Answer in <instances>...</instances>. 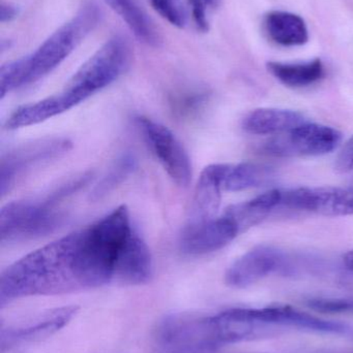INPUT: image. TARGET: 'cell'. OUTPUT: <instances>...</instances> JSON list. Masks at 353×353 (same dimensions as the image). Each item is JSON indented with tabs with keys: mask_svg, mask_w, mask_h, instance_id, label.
Here are the masks:
<instances>
[{
	"mask_svg": "<svg viewBox=\"0 0 353 353\" xmlns=\"http://www.w3.org/2000/svg\"><path fill=\"white\" fill-rule=\"evenodd\" d=\"M79 232L53 241L10 265L0 277V305L27 296L87 290L78 261Z\"/></svg>",
	"mask_w": 353,
	"mask_h": 353,
	"instance_id": "cell-1",
	"label": "cell"
},
{
	"mask_svg": "<svg viewBox=\"0 0 353 353\" xmlns=\"http://www.w3.org/2000/svg\"><path fill=\"white\" fill-rule=\"evenodd\" d=\"M102 12L86 2L66 24L52 33L29 55L4 64L0 70L1 99L21 87L32 84L55 70L99 24Z\"/></svg>",
	"mask_w": 353,
	"mask_h": 353,
	"instance_id": "cell-2",
	"label": "cell"
},
{
	"mask_svg": "<svg viewBox=\"0 0 353 353\" xmlns=\"http://www.w3.org/2000/svg\"><path fill=\"white\" fill-rule=\"evenodd\" d=\"M134 230L126 205L79 230L78 261L87 290L115 281L118 261Z\"/></svg>",
	"mask_w": 353,
	"mask_h": 353,
	"instance_id": "cell-3",
	"label": "cell"
},
{
	"mask_svg": "<svg viewBox=\"0 0 353 353\" xmlns=\"http://www.w3.org/2000/svg\"><path fill=\"white\" fill-rule=\"evenodd\" d=\"M130 43L120 35L106 41L68 81L62 94L73 108L117 80L130 63Z\"/></svg>",
	"mask_w": 353,
	"mask_h": 353,
	"instance_id": "cell-4",
	"label": "cell"
},
{
	"mask_svg": "<svg viewBox=\"0 0 353 353\" xmlns=\"http://www.w3.org/2000/svg\"><path fill=\"white\" fill-rule=\"evenodd\" d=\"M58 199L49 194L39 201H16L0 211V241L21 242L55 232L64 223V214L57 209Z\"/></svg>",
	"mask_w": 353,
	"mask_h": 353,
	"instance_id": "cell-5",
	"label": "cell"
},
{
	"mask_svg": "<svg viewBox=\"0 0 353 353\" xmlns=\"http://www.w3.org/2000/svg\"><path fill=\"white\" fill-rule=\"evenodd\" d=\"M342 141V134L331 126L305 123L274 136L263 145V151L280 159L312 157L331 153Z\"/></svg>",
	"mask_w": 353,
	"mask_h": 353,
	"instance_id": "cell-6",
	"label": "cell"
},
{
	"mask_svg": "<svg viewBox=\"0 0 353 353\" xmlns=\"http://www.w3.org/2000/svg\"><path fill=\"white\" fill-rule=\"evenodd\" d=\"M136 124L166 173L180 186H188L192 179V163L188 152L173 132L146 117L136 118Z\"/></svg>",
	"mask_w": 353,
	"mask_h": 353,
	"instance_id": "cell-7",
	"label": "cell"
},
{
	"mask_svg": "<svg viewBox=\"0 0 353 353\" xmlns=\"http://www.w3.org/2000/svg\"><path fill=\"white\" fill-rule=\"evenodd\" d=\"M72 148L66 138H45L24 143L2 155L0 165L1 194L12 188L17 178L26 170L66 154Z\"/></svg>",
	"mask_w": 353,
	"mask_h": 353,
	"instance_id": "cell-8",
	"label": "cell"
},
{
	"mask_svg": "<svg viewBox=\"0 0 353 353\" xmlns=\"http://www.w3.org/2000/svg\"><path fill=\"white\" fill-rule=\"evenodd\" d=\"M230 313L240 321L260 327H290L323 333L346 334L350 327L337 321H325L287 305H271L263 308H233Z\"/></svg>",
	"mask_w": 353,
	"mask_h": 353,
	"instance_id": "cell-9",
	"label": "cell"
},
{
	"mask_svg": "<svg viewBox=\"0 0 353 353\" xmlns=\"http://www.w3.org/2000/svg\"><path fill=\"white\" fill-rule=\"evenodd\" d=\"M281 205L332 217L353 215V187H302L282 191Z\"/></svg>",
	"mask_w": 353,
	"mask_h": 353,
	"instance_id": "cell-10",
	"label": "cell"
},
{
	"mask_svg": "<svg viewBox=\"0 0 353 353\" xmlns=\"http://www.w3.org/2000/svg\"><path fill=\"white\" fill-rule=\"evenodd\" d=\"M286 257L275 247H255L238 257L225 274V282L233 288H246L278 272H285Z\"/></svg>",
	"mask_w": 353,
	"mask_h": 353,
	"instance_id": "cell-11",
	"label": "cell"
},
{
	"mask_svg": "<svg viewBox=\"0 0 353 353\" xmlns=\"http://www.w3.org/2000/svg\"><path fill=\"white\" fill-rule=\"evenodd\" d=\"M78 307L68 306L52 309L35 315L24 323L2 327L1 352L10 350L24 344L41 341L64 329L76 316Z\"/></svg>",
	"mask_w": 353,
	"mask_h": 353,
	"instance_id": "cell-12",
	"label": "cell"
},
{
	"mask_svg": "<svg viewBox=\"0 0 353 353\" xmlns=\"http://www.w3.org/2000/svg\"><path fill=\"white\" fill-rule=\"evenodd\" d=\"M240 234L236 224L226 215L201 223L187 224L180 239L184 254L204 255L221 250Z\"/></svg>",
	"mask_w": 353,
	"mask_h": 353,
	"instance_id": "cell-13",
	"label": "cell"
},
{
	"mask_svg": "<svg viewBox=\"0 0 353 353\" xmlns=\"http://www.w3.org/2000/svg\"><path fill=\"white\" fill-rule=\"evenodd\" d=\"M230 165L215 163L203 170L195 188L188 224L201 223L216 218Z\"/></svg>",
	"mask_w": 353,
	"mask_h": 353,
	"instance_id": "cell-14",
	"label": "cell"
},
{
	"mask_svg": "<svg viewBox=\"0 0 353 353\" xmlns=\"http://www.w3.org/2000/svg\"><path fill=\"white\" fill-rule=\"evenodd\" d=\"M153 274L151 251L144 240L134 230L118 261L115 281L126 285H142L151 281Z\"/></svg>",
	"mask_w": 353,
	"mask_h": 353,
	"instance_id": "cell-15",
	"label": "cell"
},
{
	"mask_svg": "<svg viewBox=\"0 0 353 353\" xmlns=\"http://www.w3.org/2000/svg\"><path fill=\"white\" fill-rule=\"evenodd\" d=\"M304 115L292 110L263 108L245 117L242 128L249 134L277 136L305 123Z\"/></svg>",
	"mask_w": 353,
	"mask_h": 353,
	"instance_id": "cell-16",
	"label": "cell"
},
{
	"mask_svg": "<svg viewBox=\"0 0 353 353\" xmlns=\"http://www.w3.org/2000/svg\"><path fill=\"white\" fill-rule=\"evenodd\" d=\"M267 37L283 47H298L309 41V30L302 17L284 10H271L265 17Z\"/></svg>",
	"mask_w": 353,
	"mask_h": 353,
	"instance_id": "cell-17",
	"label": "cell"
},
{
	"mask_svg": "<svg viewBox=\"0 0 353 353\" xmlns=\"http://www.w3.org/2000/svg\"><path fill=\"white\" fill-rule=\"evenodd\" d=\"M281 201L282 191L273 189L254 199L231 205L224 215L229 217L242 232L263 221L276 208L281 205Z\"/></svg>",
	"mask_w": 353,
	"mask_h": 353,
	"instance_id": "cell-18",
	"label": "cell"
},
{
	"mask_svg": "<svg viewBox=\"0 0 353 353\" xmlns=\"http://www.w3.org/2000/svg\"><path fill=\"white\" fill-rule=\"evenodd\" d=\"M70 109L72 107L70 103L62 97L61 93H58L41 101L21 105L8 118L6 126L8 130H12L35 125L70 111Z\"/></svg>",
	"mask_w": 353,
	"mask_h": 353,
	"instance_id": "cell-19",
	"label": "cell"
},
{
	"mask_svg": "<svg viewBox=\"0 0 353 353\" xmlns=\"http://www.w3.org/2000/svg\"><path fill=\"white\" fill-rule=\"evenodd\" d=\"M267 70L279 82L290 88H305L316 84L325 76V65L319 58L298 63L271 61Z\"/></svg>",
	"mask_w": 353,
	"mask_h": 353,
	"instance_id": "cell-20",
	"label": "cell"
},
{
	"mask_svg": "<svg viewBox=\"0 0 353 353\" xmlns=\"http://www.w3.org/2000/svg\"><path fill=\"white\" fill-rule=\"evenodd\" d=\"M120 14L137 39L147 45L157 46L159 35L151 19L137 0H106Z\"/></svg>",
	"mask_w": 353,
	"mask_h": 353,
	"instance_id": "cell-21",
	"label": "cell"
},
{
	"mask_svg": "<svg viewBox=\"0 0 353 353\" xmlns=\"http://www.w3.org/2000/svg\"><path fill=\"white\" fill-rule=\"evenodd\" d=\"M274 179L275 171L267 165L255 163L230 165L224 182V190H248L269 184Z\"/></svg>",
	"mask_w": 353,
	"mask_h": 353,
	"instance_id": "cell-22",
	"label": "cell"
},
{
	"mask_svg": "<svg viewBox=\"0 0 353 353\" xmlns=\"http://www.w3.org/2000/svg\"><path fill=\"white\" fill-rule=\"evenodd\" d=\"M137 167V161L134 155L126 153L117 159L110 168L105 176L95 185L91 192V199L99 201L109 194L116 187L120 186Z\"/></svg>",
	"mask_w": 353,
	"mask_h": 353,
	"instance_id": "cell-23",
	"label": "cell"
},
{
	"mask_svg": "<svg viewBox=\"0 0 353 353\" xmlns=\"http://www.w3.org/2000/svg\"><path fill=\"white\" fill-rule=\"evenodd\" d=\"M209 101V94L200 89L180 91L171 99L172 109L180 117H190L198 113Z\"/></svg>",
	"mask_w": 353,
	"mask_h": 353,
	"instance_id": "cell-24",
	"label": "cell"
},
{
	"mask_svg": "<svg viewBox=\"0 0 353 353\" xmlns=\"http://www.w3.org/2000/svg\"><path fill=\"white\" fill-rule=\"evenodd\" d=\"M151 6L162 18L173 26L184 28L187 24V10L182 0H151Z\"/></svg>",
	"mask_w": 353,
	"mask_h": 353,
	"instance_id": "cell-25",
	"label": "cell"
},
{
	"mask_svg": "<svg viewBox=\"0 0 353 353\" xmlns=\"http://www.w3.org/2000/svg\"><path fill=\"white\" fill-rule=\"evenodd\" d=\"M218 0H188L193 21L201 31L209 30V16Z\"/></svg>",
	"mask_w": 353,
	"mask_h": 353,
	"instance_id": "cell-26",
	"label": "cell"
},
{
	"mask_svg": "<svg viewBox=\"0 0 353 353\" xmlns=\"http://www.w3.org/2000/svg\"><path fill=\"white\" fill-rule=\"evenodd\" d=\"M335 168L339 173L353 171V136L342 147L336 159Z\"/></svg>",
	"mask_w": 353,
	"mask_h": 353,
	"instance_id": "cell-27",
	"label": "cell"
},
{
	"mask_svg": "<svg viewBox=\"0 0 353 353\" xmlns=\"http://www.w3.org/2000/svg\"><path fill=\"white\" fill-rule=\"evenodd\" d=\"M17 16V10L15 6L8 3L1 4V22H8Z\"/></svg>",
	"mask_w": 353,
	"mask_h": 353,
	"instance_id": "cell-28",
	"label": "cell"
},
{
	"mask_svg": "<svg viewBox=\"0 0 353 353\" xmlns=\"http://www.w3.org/2000/svg\"><path fill=\"white\" fill-rule=\"evenodd\" d=\"M217 350L211 347H194L188 350H174L171 353H215Z\"/></svg>",
	"mask_w": 353,
	"mask_h": 353,
	"instance_id": "cell-29",
	"label": "cell"
},
{
	"mask_svg": "<svg viewBox=\"0 0 353 353\" xmlns=\"http://www.w3.org/2000/svg\"><path fill=\"white\" fill-rule=\"evenodd\" d=\"M343 263L348 270L353 271V249L350 252L346 253L343 259Z\"/></svg>",
	"mask_w": 353,
	"mask_h": 353,
	"instance_id": "cell-30",
	"label": "cell"
}]
</instances>
